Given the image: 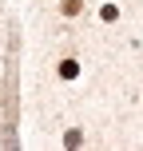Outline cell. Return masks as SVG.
<instances>
[{"label": "cell", "mask_w": 143, "mask_h": 151, "mask_svg": "<svg viewBox=\"0 0 143 151\" xmlns=\"http://www.w3.org/2000/svg\"><path fill=\"white\" fill-rule=\"evenodd\" d=\"M64 12H68V16H75V12H80V0H64Z\"/></svg>", "instance_id": "obj_2"}, {"label": "cell", "mask_w": 143, "mask_h": 151, "mask_svg": "<svg viewBox=\"0 0 143 151\" xmlns=\"http://www.w3.org/2000/svg\"><path fill=\"white\" fill-rule=\"evenodd\" d=\"M75 72H80V68H75V60H64V64H60V76H64V80H72Z\"/></svg>", "instance_id": "obj_1"}]
</instances>
